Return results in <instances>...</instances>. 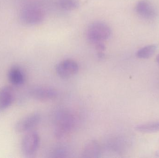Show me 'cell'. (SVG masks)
I'll return each mask as SVG.
<instances>
[{"instance_id": "cell-2", "label": "cell", "mask_w": 159, "mask_h": 158, "mask_svg": "<svg viewBox=\"0 0 159 158\" xmlns=\"http://www.w3.org/2000/svg\"><path fill=\"white\" fill-rule=\"evenodd\" d=\"M40 144V137L37 132L30 131L26 133L21 140L20 149L26 157L33 156L37 152Z\"/></svg>"}, {"instance_id": "cell-3", "label": "cell", "mask_w": 159, "mask_h": 158, "mask_svg": "<svg viewBox=\"0 0 159 158\" xmlns=\"http://www.w3.org/2000/svg\"><path fill=\"white\" fill-rule=\"evenodd\" d=\"M20 19L24 24L34 26L43 22L44 19V14L43 10L39 7L27 6L20 11Z\"/></svg>"}, {"instance_id": "cell-5", "label": "cell", "mask_w": 159, "mask_h": 158, "mask_svg": "<svg viewBox=\"0 0 159 158\" xmlns=\"http://www.w3.org/2000/svg\"><path fill=\"white\" fill-rule=\"evenodd\" d=\"M79 70L78 64L72 59L63 60L57 65V74L62 79H69L74 76Z\"/></svg>"}, {"instance_id": "cell-11", "label": "cell", "mask_w": 159, "mask_h": 158, "mask_svg": "<svg viewBox=\"0 0 159 158\" xmlns=\"http://www.w3.org/2000/svg\"><path fill=\"white\" fill-rule=\"evenodd\" d=\"M157 48L156 45H149L144 46L137 51L136 57L140 59H148L155 54Z\"/></svg>"}, {"instance_id": "cell-8", "label": "cell", "mask_w": 159, "mask_h": 158, "mask_svg": "<svg viewBox=\"0 0 159 158\" xmlns=\"http://www.w3.org/2000/svg\"><path fill=\"white\" fill-rule=\"evenodd\" d=\"M15 100V92L12 87L5 86L0 89V113L7 109Z\"/></svg>"}, {"instance_id": "cell-14", "label": "cell", "mask_w": 159, "mask_h": 158, "mask_svg": "<svg viewBox=\"0 0 159 158\" xmlns=\"http://www.w3.org/2000/svg\"><path fill=\"white\" fill-rule=\"evenodd\" d=\"M157 63L159 64V53L158 55L157 56Z\"/></svg>"}, {"instance_id": "cell-7", "label": "cell", "mask_w": 159, "mask_h": 158, "mask_svg": "<svg viewBox=\"0 0 159 158\" xmlns=\"http://www.w3.org/2000/svg\"><path fill=\"white\" fill-rule=\"evenodd\" d=\"M135 11L140 16L146 19H153L157 15L155 7L147 0L139 1L135 6Z\"/></svg>"}, {"instance_id": "cell-10", "label": "cell", "mask_w": 159, "mask_h": 158, "mask_svg": "<svg viewBox=\"0 0 159 158\" xmlns=\"http://www.w3.org/2000/svg\"><path fill=\"white\" fill-rule=\"evenodd\" d=\"M101 150L99 145L94 141L89 142L84 147L83 157L85 158H98Z\"/></svg>"}, {"instance_id": "cell-4", "label": "cell", "mask_w": 159, "mask_h": 158, "mask_svg": "<svg viewBox=\"0 0 159 158\" xmlns=\"http://www.w3.org/2000/svg\"><path fill=\"white\" fill-rule=\"evenodd\" d=\"M41 115L37 112L31 113L19 120L15 125V131L24 133L32 131L41 121Z\"/></svg>"}, {"instance_id": "cell-9", "label": "cell", "mask_w": 159, "mask_h": 158, "mask_svg": "<svg viewBox=\"0 0 159 158\" xmlns=\"http://www.w3.org/2000/svg\"><path fill=\"white\" fill-rule=\"evenodd\" d=\"M7 79L10 83L16 86L24 84L26 80V75L22 68L18 66H13L7 72Z\"/></svg>"}, {"instance_id": "cell-12", "label": "cell", "mask_w": 159, "mask_h": 158, "mask_svg": "<svg viewBox=\"0 0 159 158\" xmlns=\"http://www.w3.org/2000/svg\"><path fill=\"white\" fill-rule=\"evenodd\" d=\"M135 130L140 132L152 133L159 131V121L140 124L135 127Z\"/></svg>"}, {"instance_id": "cell-6", "label": "cell", "mask_w": 159, "mask_h": 158, "mask_svg": "<svg viewBox=\"0 0 159 158\" xmlns=\"http://www.w3.org/2000/svg\"><path fill=\"white\" fill-rule=\"evenodd\" d=\"M29 95L31 98L40 101H45L56 98L58 96L56 89L44 86H34L29 91Z\"/></svg>"}, {"instance_id": "cell-1", "label": "cell", "mask_w": 159, "mask_h": 158, "mask_svg": "<svg viewBox=\"0 0 159 158\" xmlns=\"http://www.w3.org/2000/svg\"><path fill=\"white\" fill-rule=\"evenodd\" d=\"M111 34V30L109 26L102 21L92 23L87 30L88 41L95 45L104 43L110 38Z\"/></svg>"}, {"instance_id": "cell-13", "label": "cell", "mask_w": 159, "mask_h": 158, "mask_svg": "<svg viewBox=\"0 0 159 158\" xmlns=\"http://www.w3.org/2000/svg\"><path fill=\"white\" fill-rule=\"evenodd\" d=\"M60 8L65 11H73L77 9L80 5L79 0H58Z\"/></svg>"}]
</instances>
